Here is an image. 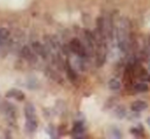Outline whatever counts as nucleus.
Instances as JSON below:
<instances>
[{"mask_svg":"<svg viewBox=\"0 0 150 139\" xmlns=\"http://www.w3.org/2000/svg\"><path fill=\"white\" fill-rule=\"evenodd\" d=\"M147 123H148V125L150 126V118H148V120H147Z\"/></svg>","mask_w":150,"mask_h":139,"instance_id":"13","label":"nucleus"},{"mask_svg":"<svg viewBox=\"0 0 150 139\" xmlns=\"http://www.w3.org/2000/svg\"><path fill=\"white\" fill-rule=\"evenodd\" d=\"M22 55H23V57H25L28 60H32V59L35 60V56H34L33 52L31 51V49L29 47H24L22 49Z\"/></svg>","mask_w":150,"mask_h":139,"instance_id":"9","label":"nucleus"},{"mask_svg":"<svg viewBox=\"0 0 150 139\" xmlns=\"http://www.w3.org/2000/svg\"><path fill=\"white\" fill-rule=\"evenodd\" d=\"M84 132H86V127H84L83 123L81 122L75 123L72 129V136L74 138H81V137H83Z\"/></svg>","mask_w":150,"mask_h":139,"instance_id":"3","label":"nucleus"},{"mask_svg":"<svg viewBox=\"0 0 150 139\" xmlns=\"http://www.w3.org/2000/svg\"><path fill=\"white\" fill-rule=\"evenodd\" d=\"M148 108L147 102L143 101V100H137V101H134L131 105V110L133 112H143L146 108Z\"/></svg>","mask_w":150,"mask_h":139,"instance_id":"6","label":"nucleus"},{"mask_svg":"<svg viewBox=\"0 0 150 139\" xmlns=\"http://www.w3.org/2000/svg\"><path fill=\"white\" fill-rule=\"evenodd\" d=\"M108 86H109V88H110L111 90H113V91H117V90L120 89L121 84H120V82H119L118 80L111 79L110 81H109V83H108Z\"/></svg>","mask_w":150,"mask_h":139,"instance_id":"10","label":"nucleus"},{"mask_svg":"<svg viewBox=\"0 0 150 139\" xmlns=\"http://www.w3.org/2000/svg\"><path fill=\"white\" fill-rule=\"evenodd\" d=\"M67 75H68V78L71 80V81H74V80H76V78H77L75 72L73 71V68H71L70 66L67 68Z\"/></svg>","mask_w":150,"mask_h":139,"instance_id":"12","label":"nucleus"},{"mask_svg":"<svg viewBox=\"0 0 150 139\" xmlns=\"http://www.w3.org/2000/svg\"><path fill=\"white\" fill-rule=\"evenodd\" d=\"M134 89L137 92H146L148 91V85L146 83H138L134 85Z\"/></svg>","mask_w":150,"mask_h":139,"instance_id":"11","label":"nucleus"},{"mask_svg":"<svg viewBox=\"0 0 150 139\" xmlns=\"http://www.w3.org/2000/svg\"><path fill=\"white\" fill-rule=\"evenodd\" d=\"M6 96H7V97H11V98H15V99L20 100V101H22V100L25 99V95H24V93L22 91H20V90H18V89L9 90V91L7 92Z\"/></svg>","mask_w":150,"mask_h":139,"instance_id":"7","label":"nucleus"},{"mask_svg":"<svg viewBox=\"0 0 150 139\" xmlns=\"http://www.w3.org/2000/svg\"><path fill=\"white\" fill-rule=\"evenodd\" d=\"M32 48H33V51L35 52L37 55H40L41 57L45 58L48 54V51L45 47H44L42 44H40L39 42H34L32 44Z\"/></svg>","mask_w":150,"mask_h":139,"instance_id":"4","label":"nucleus"},{"mask_svg":"<svg viewBox=\"0 0 150 139\" xmlns=\"http://www.w3.org/2000/svg\"><path fill=\"white\" fill-rule=\"evenodd\" d=\"M25 117L26 120H37L36 119V112H35V108L32 103H27L25 105Z\"/></svg>","mask_w":150,"mask_h":139,"instance_id":"5","label":"nucleus"},{"mask_svg":"<svg viewBox=\"0 0 150 139\" xmlns=\"http://www.w3.org/2000/svg\"><path fill=\"white\" fill-rule=\"evenodd\" d=\"M9 31L5 28H0V46H3L7 43L9 39Z\"/></svg>","mask_w":150,"mask_h":139,"instance_id":"8","label":"nucleus"},{"mask_svg":"<svg viewBox=\"0 0 150 139\" xmlns=\"http://www.w3.org/2000/svg\"><path fill=\"white\" fill-rule=\"evenodd\" d=\"M149 68H150V62H149Z\"/></svg>","mask_w":150,"mask_h":139,"instance_id":"14","label":"nucleus"},{"mask_svg":"<svg viewBox=\"0 0 150 139\" xmlns=\"http://www.w3.org/2000/svg\"><path fill=\"white\" fill-rule=\"evenodd\" d=\"M117 42L122 51H127L129 46V26L127 21L121 20L117 27Z\"/></svg>","mask_w":150,"mask_h":139,"instance_id":"1","label":"nucleus"},{"mask_svg":"<svg viewBox=\"0 0 150 139\" xmlns=\"http://www.w3.org/2000/svg\"><path fill=\"white\" fill-rule=\"evenodd\" d=\"M70 49L73 53H75L79 58H86L88 56V52L86 50V47L83 44L80 42V40L78 39H72L70 41Z\"/></svg>","mask_w":150,"mask_h":139,"instance_id":"2","label":"nucleus"}]
</instances>
